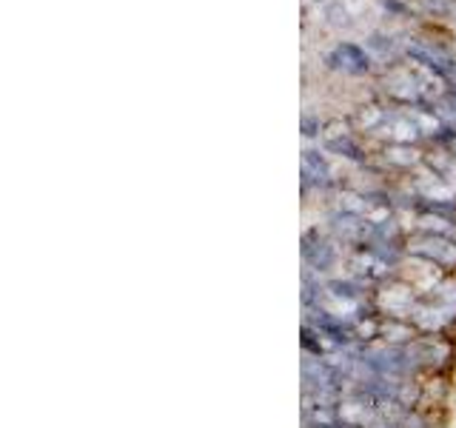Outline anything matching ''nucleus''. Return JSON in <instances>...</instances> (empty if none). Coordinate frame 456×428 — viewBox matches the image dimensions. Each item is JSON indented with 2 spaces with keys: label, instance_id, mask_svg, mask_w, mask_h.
<instances>
[{
  "label": "nucleus",
  "instance_id": "obj_1",
  "mask_svg": "<svg viewBox=\"0 0 456 428\" xmlns=\"http://www.w3.org/2000/svg\"><path fill=\"white\" fill-rule=\"evenodd\" d=\"M299 251H303V268L314 271V275L322 280L339 275V268L346 266V257H348V251L328 235V228L325 232L322 228H308L303 235V249Z\"/></svg>",
  "mask_w": 456,
  "mask_h": 428
},
{
  "label": "nucleus",
  "instance_id": "obj_2",
  "mask_svg": "<svg viewBox=\"0 0 456 428\" xmlns=\"http://www.w3.org/2000/svg\"><path fill=\"white\" fill-rule=\"evenodd\" d=\"M408 254L436 266L442 275H456V237L408 232Z\"/></svg>",
  "mask_w": 456,
  "mask_h": 428
},
{
  "label": "nucleus",
  "instance_id": "obj_3",
  "mask_svg": "<svg viewBox=\"0 0 456 428\" xmlns=\"http://www.w3.org/2000/svg\"><path fill=\"white\" fill-rule=\"evenodd\" d=\"M320 140H322V149L328 154H337L339 160H348V163H356V166H365L370 160L368 146L360 137H356V128L351 123L328 120Z\"/></svg>",
  "mask_w": 456,
  "mask_h": 428
},
{
  "label": "nucleus",
  "instance_id": "obj_4",
  "mask_svg": "<svg viewBox=\"0 0 456 428\" xmlns=\"http://www.w3.org/2000/svg\"><path fill=\"white\" fill-rule=\"evenodd\" d=\"M342 271H348V275L360 277L362 283L374 285V289H377V285H382L385 280H391V277L399 275V268H394L374 249H354V251H348L346 268H342Z\"/></svg>",
  "mask_w": 456,
  "mask_h": 428
},
{
  "label": "nucleus",
  "instance_id": "obj_5",
  "mask_svg": "<svg viewBox=\"0 0 456 428\" xmlns=\"http://www.w3.org/2000/svg\"><path fill=\"white\" fill-rule=\"evenodd\" d=\"M299 183H303V197H308L311 189L317 192H328L337 189V177L328 154L322 149H303V166H299Z\"/></svg>",
  "mask_w": 456,
  "mask_h": 428
},
{
  "label": "nucleus",
  "instance_id": "obj_6",
  "mask_svg": "<svg viewBox=\"0 0 456 428\" xmlns=\"http://www.w3.org/2000/svg\"><path fill=\"white\" fill-rule=\"evenodd\" d=\"M370 63H374V57H370L362 46H356V43H337V49L328 54V66L337 71H346V75H354V78L368 75Z\"/></svg>",
  "mask_w": 456,
  "mask_h": 428
},
{
  "label": "nucleus",
  "instance_id": "obj_7",
  "mask_svg": "<svg viewBox=\"0 0 456 428\" xmlns=\"http://www.w3.org/2000/svg\"><path fill=\"white\" fill-rule=\"evenodd\" d=\"M377 157L385 169H396V171H417L425 163V154L413 143H382Z\"/></svg>",
  "mask_w": 456,
  "mask_h": 428
},
{
  "label": "nucleus",
  "instance_id": "obj_8",
  "mask_svg": "<svg viewBox=\"0 0 456 428\" xmlns=\"http://www.w3.org/2000/svg\"><path fill=\"white\" fill-rule=\"evenodd\" d=\"M299 128H303V137H322L325 120L320 118V114L305 111V114H303V123H299Z\"/></svg>",
  "mask_w": 456,
  "mask_h": 428
},
{
  "label": "nucleus",
  "instance_id": "obj_9",
  "mask_svg": "<svg viewBox=\"0 0 456 428\" xmlns=\"http://www.w3.org/2000/svg\"><path fill=\"white\" fill-rule=\"evenodd\" d=\"M442 146L448 149V154L453 157V163H456V132H448V137L442 140Z\"/></svg>",
  "mask_w": 456,
  "mask_h": 428
}]
</instances>
